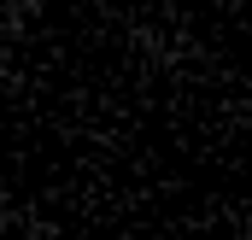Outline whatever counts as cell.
Instances as JSON below:
<instances>
[{
  "instance_id": "1",
  "label": "cell",
  "mask_w": 252,
  "mask_h": 240,
  "mask_svg": "<svg viewBox=\"0 0 252 240\" xmlns=\"http://www.w3.org/2000/svg\"><path fill=\"white\" fill-rule=\"evenodd\" d=\"M30 240H59V235H53V223H30Z\"/></svg>"
}]
</instances>
